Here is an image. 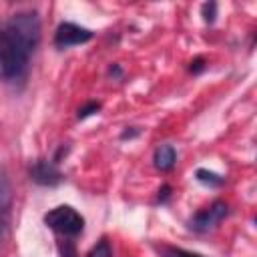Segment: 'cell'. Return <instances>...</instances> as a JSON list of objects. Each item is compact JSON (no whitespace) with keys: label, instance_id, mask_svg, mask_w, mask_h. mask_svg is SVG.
Instances as JSON below:
<instances>
[{"label":"cell","instance_id":"6da1fadb","mask_svg":"<svg viewBox=\"0 0 257 257\" xmlns=\"http://www.w3.org/2000/svg\"><path fill=\"white\" fill-rule=\"evenodd\" d=\"M38 42L40 20L36 12H16L0 22V78L6 82L22 80Z\"/></svg>","mask_w":257,"mask_h":257},{"label":"cell","instance_id":"7a4b0ae2","mask_svg":"<svg viewBox=\"0 0 257 257\" xmlns=\"http://www.w3.org/2000/svg\"><path fill=\"white\" fill-rule=\"evenodd\" d=\"M44 223H46L52 231H56V233H60V235H64V237H68V239L80 235L82 229H84V219H82V215H80L78 211H74L72 207H68V205H60V207L48 211V213L44 215Z\"/></svg>","mask_w":257,"mask_h":257},{"label":"cell","instance_id":"3957f363","mask_svg":"<svg viewBox=\"0 0 257 257\" xmlns=\"http://www.w3.org/2000/svg\"><path fill=\"white\" fill-rule=\"evenodd\" d=\"M90 38H92V32L88 28H82V26L72 24V22H62V24H58V28L54 32V46L56 48H68V46L84 44Z\"/></svg>","mask_w":257,"mask_h":257},{"label":"cell","instance_id":"277c9868","mask_svg":"<svg viewBox=\"0 0 257 257\" xmlns=\"http://www.w3.org/2000/svg\"><path fill=\"white\" fill-rule=\"evenodd\" d=\"M227 213H229V211H227V205H225L223 201H215V203H211L207 209L199 211V213L191 219L189 227H191L193 231H197V233H205V231L213 229L221 219H225Z\"/></svg>","mask_w":257,"mask_h":257},{"label":"cell","instance_id":"5b68a950","mask_svg":"<svg viewBox=\"0 0 257 257\" xmlns=\"http://www.w3.org/2000/svg\"><path fill=\"white\" fill-rule=\"evenodd\" d=\"M30 179L42 187H56L58 183H62V173L56 169L54 161H46V159H38L30 165Z\"/></svg>","mask_w":257,"mask_h":257},{"label":"cell","instance_id":"8992f818","mask_svg":"<svg viewBox=\"0 0 257 257\" xmlns=\"http://www.w3.org/2000/svg\"><path fill=\"white\" fill-rule=\"evenodd\" d=\"M175 161H177V153H175V149H173L171 145H159V147L155 149L153 163H155V167H157L159 171H163V173L171 171V169L175 167Z\"/></svg>","mask_w":257,"mask_h":257},{"label":"cell","instance_id":"52a82bcc","mask_svg":"<svg viewBox=\"0 0 257 257\" xmlns=\"http://www.w3.org/2000/svg\"><path fill=\"white\" fill-rule=\"evenodd\" d=\"M195 177H197V181H199V183L209 185V187H219V185H223V181H225L223 177H219L217 173L207 171V169H197Z\"/></svg>","mask_w":257,"mask_h":257},{"label":"cell","instance_id":"ba28073f","mask_svg":"<svg viewBox=\"0 0 257 257\" xmlns=\"http://www.w3.org/2000/svg\"><path fill=\"white\" fill-rule=\"evenodd\" d=\"M86 257H112L108 241H106V239H100V241L86 253Z\"/></svg>","mask_w":257,"mask_h":257},{"label":"cell","instance_id":"9c48e42d","mask_svg":"<svg viewBox=\"0 0 257 257\" xmlns=\"http://www.w3.org/2000/svg\"><path fill=\"white\" fill-rule=\"evenodd\" d=\"M163 257H203V255L193 253V251H185V249H179V247H165Z\"/></svg>","mask_w":257,"mask_h":257},{"label":"cell","instance_id":"30bf717a","mask_svg":"<svg viewBox=\"0 0 257 257\" xmlns=\"http://www.w3.org/2000/svg\"><path fill=\"white\" fill-rule=\"evenodd\" d=\"M201 14H203V20L205 22H215V16H217V4L215 2H205L201 6Z\"/></svg>","mask_w":257,"mask_h":257},{"label":"cell","instance_id":"8fae6325","mask_svg":"<svg viewBox=\"0 0 257 257\" xmlns=\"http://www.w3.org/2000/svg\"><path fill=\"white\" fill-rule=\"evenodd\" d=\"M98 108H100V104H98V102H88V104H84L82 108H78V118H86V116L94 114Z\"/></svg>","mask_w":257,"mask_h":257},{"label":"cell","instance_id":"7c38bea8","mask_svg":"<svg viewBox=\"0 0 257 257\" xmlns=\"http://www.w3.org/2000/svg\"><path fill=\"white\" fill-rule=\"evenodd\" d=\"M60 253H62V257H78L72 241H64V243L60 245Z\"/></svg>","mask_w":257,"mask_h":257},{"label":"cell","instance_id":"4fadbf2b","mask_svg":"<svg viewBox=\"0 0 257 257\" xmlns=\"http://www.w3.org/2000/svg\"><path fill=\"white\" fill-rule=\"evenodd\" d=\"M203 68H205V60H203L201 56H199V58H195V60L191 62V72H195V74H197V72H201Z\"/></svg>","mask_w":257,"mask_h":257},{"label":"cell","instance_id":"5bb4252c","mask_svg":"<svg viewBox=\"0 0 257 257\" xmlns=\"http://www.w3.org/2000/svg\"><path fill=\"white\" fill-rule=\"evenodd\" d=\"M169 195H171V187H169V185H163V189L159 191V201L165 203V201L169 199Z\"/></svg>","mask_w":257,"mask_h":257},{"label":"cell","instance_id":"9a60e30c","mask_svg":"<svg viewBox=\"0 0 257 257\" xmlns=\"http://www.w3.org/2000/svg\"><path fill=\"white\" fill-rule=\"evenodd\" d=\"M137 135H139V131L133 128V131H124V133L120 135V139H131V137H137Z\"/></svg>","mask_w":257,"mask_h":257},{"label":"cell","instance_id":"2e32d148","mask_svg":"<svg viewBox=\"0 0 257 257\" xmlns=\"http://www.w3.org/2000/svg\"><path fill=\"white\" fill-rule=\"evenodd\" d=\"M110 74H114V76H120V68H118V66H110Z\"/></svg>","mask_w":257,"mask_h":257}]
</instances>
